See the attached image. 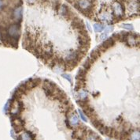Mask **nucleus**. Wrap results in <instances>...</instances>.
<instances>
[{"instance_id":"obj_1","label":"nucleus","mask_w":140,"mask_h":140,"mask_svg":"<svg viewBox=\"0 0 140 140\" xmlns=\"http://www.w3.org/2000/svg\"><path fill=\"white\" fill-rule=\"evenodd\" d=\"M7 34H8V36L10 37L18 40V38H19L20 34H21V26H20V25L14 24L12 25H10L8 29Z\"/></svg>"},{"instance_id":"obj_10","label":"nucleus","mask_w":140,"mask_h":140,"mask_svg":"<svg viewBox=\"0 0 140 140\" xmlns=\"http://www.w3.org/2000/svg\"><path fill=\"white\" fill-rule=\"evenodd\" d=\"M106 38H107V34H106V33H103V34H102L101 36H100V40H106Z\"/></svg>"},{"instance_id":"obj_7","label":"nucleus","mask_w":140,"mask_h":140,"mask_svg":"<svg viewBox=\"0 0 140 140\" xmlns=\"http://www.w3.org/2000/svg\"><path fill=\"white\" fill-rule=\"evenodd\" d=\"M113 30V26H108V27H106V29H105V33H104L107 34L109 33H112Z\"/></svg>"},{"instance_id":"obj_12","label":"nucleus","mask_w":140,"mask_h":140,"mask_svg":"<svg viewBox=\"0 0 140 140\" xmlns=\"http://www.w3.org/2000/svg\"><path fill=\"white\" fill-rule=\"evenodd\" d=\"M27 1L28 3H35V1H36V0H27Z\"/></svg>"},{"instance_id":"obj_8","label":"nucleus","mask_w":140,"mask_h":140,"mask_svg":"<svg viewBox=\"0 0 140 140\" xmlns=\"http://www.w3.org/2000/svg\"><path fill=\"white\" fill-rule=\"evenodd\" d=\"M79 113H80V117H81V119H82L84 122H87V117L84 116V113L82 112V111H81L80 109L79 110Z\"/></svg>"},{"instance_id":"obj_5","label":"nucleus","mask_w":140,"mask_h":140,"mask_svg":"<svg viewBox=\"0 0 140 140\" xmlns=\"http://www.w3.org/2000/svg\"><path fill=\"white\" fill-rule=\"evenodd\" d=\"M80 97L81 98V100H84V99L87 98V93L84 90H81L79 93Z\"/></svg>"},{"instance_id":"obj_9","label":"nucleus","mask_w":140,"mask_h":140,"mask_svg":"<svg viewBox=\"0 0 140 140\" xmlns=\"http://www.w3.org/2000/svg\"><path fill=\"white\" fill-rule=\"evenodd\" d=\"M62 77H64V78H65V79L68 80L69 82H72V78H71V76H70L69 74H62Z\"/></svg>"},{"instance_id":"obj_3","label":"nucleus","mask_w":140,"mask_h":140,"mask_svg":"<svg viewBox=\"0 0 140 140\" xmlns=\"http://www.w3.org/2000/svg\"><path fill=\"white\" fill-rule=\"evenodd\" d=\"M14 17L17 20H21L22 17V7H19L16 8V10L14 12Z\"/></svg>"},{"instance_id":"obj_2","label":"nucleus","mask_w":140,"mask_h":140,"mask_svg":"<svg viewBox=\"0 0 140 140\" xmlns=\"http://www.w3.org/2000/svg\"><path fill=\"white\" fill-rule=\"evenodd\" d=\"M113 14L120 18L124 16V10L122 7V5L120 3H117V2H115L113 3Z\"/></svg>"},{"instance_id":"obj_11","label":"nucleus","mask_w":140,"mask_h":140,"mask_svg":"<svg viewBox=\"0 0 140 140\" xmlns=\"http://www.w3.org/2000/svg\"><path fill=\"white\" fill-rule=\"evenodd\" d=\"M3 7H4V3L3 0H0V10L3 9Z\"/></svg>"},{"instance_id":"obj_13","label":"nucleus","mask_w":140,"mask_h":140,"mask_svg":"<svg viewBox=\"0 0 140 140\" xmlns=\"http://www.w3.org/2000/svg\"><path fill=\"white\" fill-rule=\"evenodd\" d=\"M0 41H1V37H0Z\"/></svg>"},{"instance_id":"obj_6","label":"nucleus","mask_w":140,"mask_h":140,"mask_svg":"<svg viewBox=\"0 0 140 140\" xmlns=\"http://www.w3.org/2000/svg\"><path fill=\"white\" fill-rule=\"evenodd\" d=\"M122 27L126 29V30H133V26L131 24H123L122 25Z\"/></svg>"},{"instance_id":"obj_4","label":"nucleus","mask_w":140,"mask_h":140,"mask_svg":"<svg viewBox=\"0 0 140 140\" xmlns=\"http://www.w3.org/2000/svg\"><path fill=\"white\" fill-rule=\"evenodd\" d=\"M94 29L95 32H102L104 30V26L100 23H95L94 25Z\"/></svg>"},{"instance_id":"obj_14","label":"nucleus","mask_w":140,"mask_h":140,"mask_svg":"<svg viewBox=\"0 0 140 140\" xmlns=\"http://www.w3.org/2000/svg\"><path fill=\"white\" fill-rule=\"evenodd\" d=\"M108 140H110V139H108Z\"/></svg>"}]
</instances>
